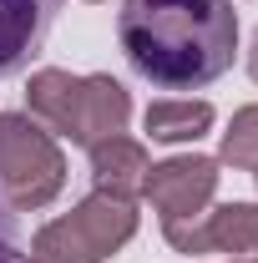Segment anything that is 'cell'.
<instances>
[{"label": "cell", "mask_w": 258, "mask_h": 263, "mask_svg": "<svg viewBox=\"0 0 258 263\" xmlns=\"http://www.w3.org/2000/svg\"><path fill=\"white\" fill-rule=\"evenodd\" d=\"M117 41L132 71L162 91H202L233 66V0H122Z\"/></svg>", "instance_id": "1"}, {"label": "cell", "mask_w": 258, "mask_h": 263, "mask_svg": "<svg viewBox=\"0 0 258 263\" xmlns=\"http://www.w3.org/2000/svg\"><path fill=\"white\" fill-rule=\"evenodd\" d=\"M142 127L152 142H197L202 132L213 127V106L208 101H152L147 106V117H142Z\"/></svg>", "instance_id": "10"}, {"label": "cell", "mask_w": 258, "mask_h": 263, "mask_svg": "<svg viewBox=\"0 0 258 263\" xmlns=\"http://www.w3.org/2000/svg\"><path fill=\"white\" fill-rule=\"evenodd\" d=\"M162 238L177 253H253L258 248V208L253 202H223V208L182 218V223H162Z\"/></svg>", "instance_id": "5"}, {"label": "cell", "mask_w": 258, "mask_h": 263, "mask_svg": "<svg viewBox=\"0 0 258 263\" xmlns=\"http://www.w3.org/2000/svg\"><path fill=\"white\" fill-rule=\"evenodd\" d=\"M147 172H152V157L132 137H106V142L91 147V182H97V193H112V197L132 202L147 187Z\"/></svg>", "instance_id": "8"}, {"label": "cell", "mask_w": 258, "mask_h": 263, "mask_svg": "<svg viewBox=\"0 0 258 263\" xmlns=\"http://www.w3.org/2000/svg\"><path fill=\"white\" fill-rule=\"evenodd\" d=\"M137 233V208L127 197L91 193L76 213H66L56 223L31 238V263H106L117 248H127Z\"/></svg>", "instance_id": "2"}, {"label": "cell", "mask_w": 258, "mask_h": 263, "mask_svg": "<svg viewBox=\"0 0 258 263\" xmlns=\"http://www.w3.org/2000/svg\"><path fill=\"white\" fill-rule=\"evenodd\" d=\"M61 182H66V157L56 137L31 117L5 111L0 117V197H5V208H15V213L46 208L61 193Z\"/></svg>", "instance_id": "3"}, {"label": "cell", "mask_w": 258, "mask_h": 263, "mask_svg": "<svg viewBox=\"0 0 258 263\" xmlns=\"http://www.w3.org/2000/svg\"><path fill=\"white\" fill-rule=\"evenodd\" d=\"M127 117H132V97L117 76H81V106H76V132L71 142L76 147H97L106 137H122L127 132Z\"/></svg>", "instance_id": "7"}, {"label": "cell", "mask_w": 258, "mask_h": 263, "mask_svg": "<svg viewBox=\"0 0 258 263\" xmlns=\"http://www.w3.org/2000/svg\"><path fill=\"white\" fill-rule=\"evenodd\" d=\"M253 177H258V172H253Z\"/></svg>", "instance_id": "15"}, {"label": "cell", "mask_w": 258, "mask_h": 263, "mask_svg": "<svg viewBox=\"0 0 258 263\" xmlns=\"http://www.w3.org/2000/svg\"><path fill=\"white\" fill-rule=\"evenodd\" d=\"M248 76L258 81V31H253V46H248Z\"/></svg>", "instance_id": "12"}, {"label": "cell", "mask_w": 258, "mask_h": 263, "mask_svg": "<svg viewBox=\"0 0 258 263\" xmlns=\"http://www.w3.org/2000/svg\"><path fill=\"white\" fill-rule=\"evenodd\" d=\"M61 15V0H0V76L26 71Z\"/></svg>", "instance_id": "6"}, {"label": "cell", "mask_w": 258, "mask_h": 263, "mask_svg": "<svg viewBox=\"0 0 258 263\" xmlns=\"http://www.w3.org/2000/svg\"><path fill=\"white\" fill-rule=\"evenodd\" d=\"M76 106H81V76L56 71V66H46V71L31 76V86H26V111H31V122H41L51 137H71V132H76Z\"/></svg>", "instance_id": "9"}, {"label": "cell", "mask_w": 258, "mask_h": 263, "mask_svg": "<svg viewBox=\"0 0 258 263\" xmlns=\"http://www.w3.org/2000/svg\"><path fill=\"white\" fill-rule=\"evenodd\" d=\"M223 162L238 172H258V101L233 111V122L223 132Z\"/></svg>", "instance_id": "11"}, {"label": "cell", "mask_w": 258, "mask_h": 263, "mask_svg": "<svg viewBox=\"0 0 258 263\" xmlns=\"http://www.w3.org/2000/svg\"><path fill=\"white\" fill-rule=\"evenodd\" d=\"M10 263H31V258H10Z\"/></svg>", "instance_id": "13"}, {"label": "cell", "mask_w": 258, "mask_h": 263, "mask_svg": "<svg viewBox=\"0 0 258 263\" xmlns=\"http://www.w3.org/2000/svg\"><path fill=\"white\" fill-rule=\"evenodd\" d=\"M253 263H258V248H253Z\"/></svg>", "instance_id": "14"}, {"label": "cell", "mask_w": 258, "mask_h": 263, "mask_svg": "<svg viewBox=\"0 0 258 263\" xmlns=\"http://www.w3.org/2000/svg\"><path fill=\"white\" fill-rule=\"evenodd\" d=\"M213 193H218V157H202V152L157 162L142 187V197L162 213V223H182V218L208 213Z\"/></svg>", "instance_id": "4"}]
</instances>
